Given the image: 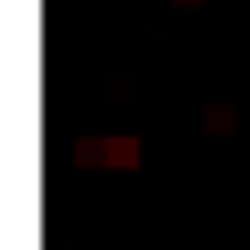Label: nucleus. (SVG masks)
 <instances>
[{
  "label": "nucleus",
  "mask_w": 250,
  "mask_h": 250,
  "mask_svg": "<svg viewBox=\"0 0 250 250\" xmlns=\"http://www.w3.org/2000/svg\"><path fill=\"white\" fill-rule=\"evenodd\" d=\"M206 128H211V133H226V128H230V113H226V108H211Z\"/></svg>",
  "instance_id": "obj_3"
},
{
  "label": "nucleus",
  "mask_w": 250,
  "mask_h": 250,
  "mask_svg": "<svg viewBox=\"0 0 250 250\" xmlns=\"http://www.w3.org/2000/svg\"><path fill=\"white\" fill-rule=\"evenodd\" d=\"M74 157H79V167H98V162H108V138H103V143H98V138H79Z\"/></svg>",
  "instance_id": "obj_2"
},
{
  "label": "nucleus",
  "mask_w": 250,
  "mask_h": 250,
  "mask_svg": "<svg viewBox=\"0 0 250 250\" xmlns=\"http://www.w3.org/2000/svg\"><path fill=\"white\" fill-rule=\"evenodd\" d=\"M138 152H143V143L138 138H108V167H138Z\"/></svg>",
  "instance_id": "obj_1"
},
{
  "label": "nucleus",
  "mask_w": 250,
  "mask_h": 250,
  "mask_svg": "<svg viewBox=\"0 0 250 250\" xmlns=\"http://www.w3.org/2000/svg\"><path fill=\"white\" fill-rule=\"evenodd\" d=\"M177 5H201V0H177Z\"/></svg>",
  "instance_id": "obj_4"
}]
</instances>
